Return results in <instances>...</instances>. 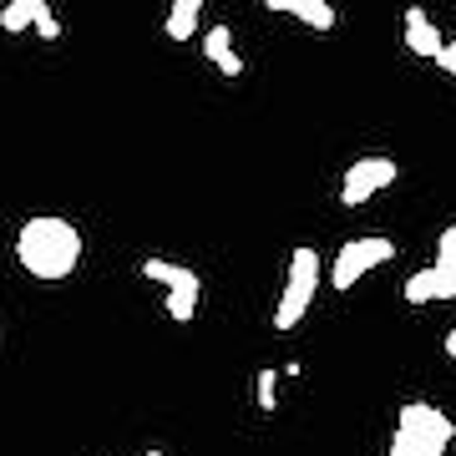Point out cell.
I'll return each instance as SVG.
<instances>
[{
    "label": "cell",
    "mask_w": 456,
    "mask_h": 456,
    "mask_svg": "<svg viewBox=\"0 0 456 456\" xmlns=\"http://www.w3.org/2000/svg\"><path fill=\"white\" fill-rule=\"evenodd\" d=\"M264 5L279 11V16L305 20V26H314V31H335V11H330V0H264Z\"/></svg>",
    "instance_id": "cell-7"
},
{
    "label": "cell",
    "mask_w": 456,
    "mask_h": 456,
    "mask_svg": "<svg viewBox=\"0 0 456 456\" xmlns=\"http://www.w3.org/2000/svg\"><path fill=\"white\" fill-rule=\"evenodd\" d=\"M391 456H446V452H436V446H426V441L406 436V431H395V441H391Z\"/></svg>",
    "instance_id": "cell-15"
},
{
    "label": "cell",
    "mask_w": 456,
    "mask_h": 456,
    "mask_svg": "<svg viewBox=\"0 0 456 456\" xmlns=\"http://www.w3.org/2000/svg\"><path fill=\"white\" fill-rule=\"evenodd\" d=\"M142 274L152 279V284H163V289H193L203 294V279L188 269V264H167V259H142Z\"/></svg>",
    "instance_id": "cell-8"
},
{
    "label": "cell",
    "mask_w": 456,
    "mask_h": 456,
    "mask_svg": "<svg viewBox=\"0 0 456 456\" xmlns=\"http://www.w3.org/2000/svg\"><path fill=\"white\" fill-rule=\"evenodd\" d=\"M395 431H406V436L426 441V446H436V452H446V446H452V436H456L452 416H446V411H436V406H426V401H406V406H401V426H395Z\"/></svg>",
    "instance_id": "cell-5"
},
{
    "label": "cell",
    "mask_w": 456,
    "mask_h": 456,
    "mask_svg": "<svg viewBox=\"0 0 456 456\" xmlns=\"http://www.w3.org/2000/svg\"><path fill=\"white\" fill-rule=\"evenodd\" d=\"M203 56H208L224 77H244V61L233 56V36H228V26H213V31H203Z\"/></svg>",
    "instance_id": "cell-9"
},
{
    "label": "cell",
    "mask_w": 456,
    "mask_h": 456,
    "mask_svg": "<svg viewBox=\"0 0 456 456\" xmlns=\"http://www.w3.org/2000/svg\"><path fill=\"white\" fill-rule=\"evenodd\" d=\"M446 355H452V360H456V325H452V330H446Z\"/></svg>",
    "instance_id": "cell-19"
},
{
    "label": "cell",
    "mask_w": 456,
    "mask_h": 456,
    "mask_svg": "<svg viewBox=\"0 0 456 456\" xmlns=\"http://www.w3.org/2000/svg\"><path fill=\"white\" fill-rule=\"evenodd\" d=\"M147 456H167V452H147Z\"/></svg>",
    "instance_id": "cell-20"
},
{
    "label": "cell",
    "mask_w": 456,
    "mask_h": 456,
    "mask_svg": "<svg viewBox=\"0 0 456 456\" xmlns=\"http://www.w3.org/2000/svg\"><path fill=\"white\" fill-rule=\"evenodd\" d=\"M16 259L36 279H66L82 264V233L56 213H36L16 233Z\"/></svg>",
    "instance_id": "cell-1"
},
{
    "label": "cell",
    "mask_w": 456,
    "mask_h": 456,
    "mask_svg": "<svg viewBox=\"0 0 456 456\" xmlns=\"http://www.w3.org/2000/svg\"><path fill=\"white\" fill-rule=\"evenodd\" d=\"M259 411H274L279 406V370H259Z\"/></svg>",
    "instance_id": "cell-16"
},
{
    "label": "cell",
    "mask_w": 456,
    "mask_h": 456,
    "mask_svg": "<svg viewBox=\"0 0 456 456\" xmlns=\"http://www.w3.org/2000/svg\"><path fill=\"white\" fill-rule=\"evenodd\" d=\"M436 66H441V71H446V77H456V36H452V41H446V51H441V56H436Z\"/></svg>",
    "instance_id": "cell-18"
},
{
    "label": "cell",
    "mask_w": 456,
    "mask_h": 456,
    "mask_svg": "<svg viewBox=\"0 0 456 456\" xmlns=\"http://www.w3.org/2000/svg\"><path fill=\"white\" fill-rule=\"evenodd\" d=\"M46 11V0H5L0 5V31H36V16Z\"/></svg>",
    "instance_id": "cell-11"
},
{
    "label": "cell",
    "mask_w": 456,
    "mask_h": 456,
    "mask_svg": "<svg viewBox=\"0 0 456 456\" xmlns=\"http://www.w3.org/2000/svg\"><path fill=\"white\" fill-rule=\"evenodd\" d=\"M395 183V163L391 158H360V163H350V173H345L340 183V203L345 208H360V203H370L380 188H391Z\"/></svg>",
    "instance_id": "cell-4"
},
{
    "label": "cell",
    "mask_w": 456,
    "mask_h": 456,
    "mask_svg": "<svg viewBox=\"0 0 456 456\" xmlns=\"http://www.w3.org/2000/svg\"><path fill=\"white\" fill-rule=\"evenodd\" d=\"M386 259H395L391 239H380V233H375V239H350V244L335 254V264H330V284H335V289H355L360 274H365V269H380Z\"/></svg>",
    "instance_id": "cell-3"
},
{
    "label": "cell",
    "mask_w": 456,
    "mask_h": 456,
    "mask_svg": "<svg viewBox=\"0 0 456 456\" xmlns=\"http://www.w3.org/2000/svg\"><path fill=\"white\" fill-rule=\"evenodd\" d=\"M163 305H167V314H173L178 325H188V320L198 314V294H193V289H167Z\"/></svg>",
    "instance_id": "cell-14"
},
{
    "label": "cell",
    "mask_w": 456,
    "mask_h": 456,
    "mask_svg": "<svg viewBox=\"0 0 456 456\" xmlns=\"http://www.w3.org/2000/svg\"><path fill=\"white\" fill-rule=\"evenodd\" d=\"M441 274V299H456V224L452 228H441V239H436V264H431Z\"/></svg>",
    "instance_id": "cell-10"
},
{
    "label": "cell",
    "mask_w": 456,
    "mask_h": 456,
    "mask_svg": "<svg viewBox=\"0 0 456 456\" xmlns=\"http://www.w3.org/2000/svg\"><path fill=\"white\" fill-rule=\"evenodd\" d=\"M406 51L411 56H431L436 61L441 51H446V41H441V31L426 20L421 5H406Z\"/></svg>",
    "instance_id": "cell-6"
},
{
    "label": "cell",
    "mask_w": 456,
    "mask_h": 456,
    "mask_svg": "<svg viewBox=\"0 0 456 456\" xmlns=\"http://www.w3.org/2000/svg\"><path fill=\"white\" fill-rule=\"evenodd\" d=\"M314 289H320V254H314V248H294L289 254V279H284V294H279V310H274L279 335H289V330L305 320Z\"/></svg>",
    "instance_id": "cell-2"
},
{
    "label": "cell",
    "mask_w": 456,
    "mask_h": 456,
    "mask_svg": "<svg viewBox=\"0 0 456 456\" xmlns=\"http://www.w3.org/2000/svg\"><path fill=\"white\" fill-rule=\"evenodd\" d=\"M36 31L46 36V41H56V36H61V20L51 16V5H46V11H41V16H36Z\"/></svg>",
    "instance_id": "cell-17"
},
{
    "label": "cell",
    "mask_w": 456,
    "mask_h": 456,
    "mask_svg": "<svg viewBox=\"0 0 456 456\" xmlns=\"http://www.w3.org/2000/svg\"><path fill=\"white\" fill-rule=\"evenodd\" d=\"M401 294H406V305H431V299H441V274L436 269H421V274H411L401 284Z\"/></svg>",
    "instance_id": "cell-13"
},
{
    "label": "cell",
    "mask_w": 456,
    "mask_h": 456,
    "mask_svg": "<svg viewBox=\"0 0 456 456\" xmlns=\"http://www.w3.org/2000/svg\"><path fill=\"white\" fill-rule=\"evenodd\" d=\"M198 11H203V0H173V11H167V36H173V41H193Z\"/></svg>",
    "instance_id": "cell-12"
}]
</instances>
